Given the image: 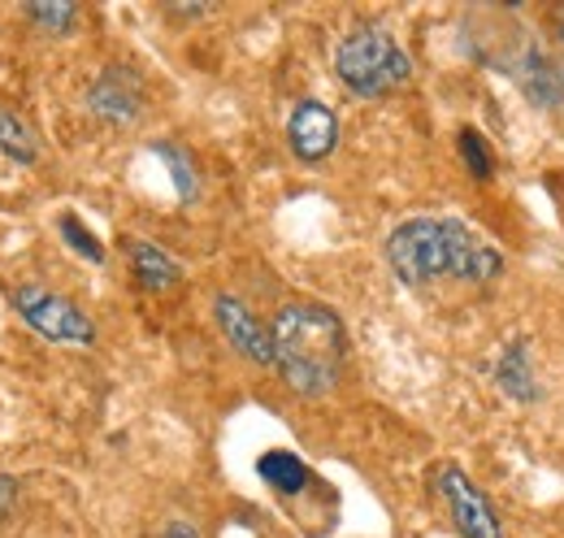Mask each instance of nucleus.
<instances>
[{
    "instance_id": "6",
    "label": "nucleus",
    "mask_w": 564,
    "mask_h": 538,
    "mask_svg": "<svg viewBox=\"0 0 564 538\" xmlns=\"http://www.w3.org/2000/svg\"><path fill=\"white\" fill-rule=\"evenodd\" d=\"M213 322L239 356H248L252 365H274V335H270V326L257 322V313L243 300L217 295L213 300Z\"/></svg>"
},
{
    "instance_id": "9",
    "label": "nucleus",
    "mask_w": 564,
    "mask_h": 538,
    "mask_svg": "<svg viewBox=\"0 0 564 538\" xmlns=\"http://www.w3.org/2000/svg\"><path fill=\"white\" fill-rule=\"evenodd\" d=\"M127 252H131V269H135L143 291H165V287L178 282V266H174L156 244H148V239H127Z\"/></svg>"
},
{
    "instance_id": "12",
    "label": "nucleus",
    "mask_w": 564,
    "mask_h": 538,
    "mask_svg": "<svg viewBox=\"0 0 564 538\" xmlns=\"http://www.w3.org/2000/svg\"><path fill=\"white\" fill-rule=\"evenodd\" d=\"M0 152H4V157H13L18 165H31V161L40 157L35 131H31L13 109H4V105H0Z\"/></svg>"
},
{
    "instance_id": "2",
    "label": "nucleus",
    "mask_w": 564,
    "mask_h": 538,
    "mask_svg": "<svg viewBox=\"0 0 564 538\" xmlns=\"http://www.w3.org/2000/svg\"><path fill=\"white\" fill-rule=\"evenodd\" d=\"M274 369L295 396H326L344 369V326L326 304H282L274 326Z\"/></svg>"
},
{
    "instance_id": "14",
    "label": "nucleus",
    "mask_w": 564,
    "mask_h": 538,
    "mask_svg": "<svg viewBox=\"0 0 564 538\" xmlns=\"http://www.w3.org/2000/svg\"><path fill=\"white\" fill-rule=\"evenodd\" d=\"M26 18L35 26H44L48 35H70L74 22H78V9H74L70 0H31L26 4Z\"/></svg>"
},
{
    "instance_id": "13",
    "label": "nucleus",
    "mask_w": 564,
    "mask_h": 538,
    "mask_svg": "<svg viewBox=\"0 0 564 538\" xmlns=\"http://www.w3.org/2000/svg\"><path fill=\"white\" fill-rule=\"evenodd\" d=\"M561 83H564L561 69L552 66L547 57H539V53L530 57V69L521 74V87H525L539 105H556V100H561Z\"/></svg>"
},
{
    "instance_id": "7",
    "label": "nucleus",
    "mask_w": 564,
    "mask_h": 538,
    "mask_svg": "<svg viewBox=\"0 0 564 538\" xmlns=\"http://www.w3.org/2000/svg\"><path fill=\"white\" fill-rule=\"evenodd\" d=\"M286 143L308 165L313 161H326L335 152V143H339V118H335V109L322 105V100H300L291 109V118H286Z\"/></svg>"
},
{
    "instance_id": "17",
    "label": "nucleus",
    "mask_w": 564,
    "mask_h": 538,
    "mask_svg": "<svg viewBox=\"0 0 564 538\" xmlns=\"http://www.w3.org/2000/svg\"><path fill=\"white\" fill-rule=\"evenodd\" d=\"M62 235L70 239V248L78 252V257H87V261H96V266L105 261V248L96 244V235H91V230H87V226H83L78 217H70V213L62 217Z\"/></svg>"
},
{
    "instance_id": "16",
    "label": "nucleus",
    "mask_w": 564,
    "mask_h": 538,
    "mask_svg": "<svg viewBox=\"0 0 564 538\" xmlns=\"http://www.w3.org/2000/svg\"><path fill=\"white\" fill-rule=\"evenodd\" d=\"M156 157L174 170V187H178V196L192 201V196H196V165H192V157H187L178 143H156Z\"/></svg>"
},
{
    "instance_id": "1",
    "label": "nucleus",
    "mask_w": 564,
    "mask_h": 538,
    "mask_svg": "<svg viewBox=\"0 0 564 538\" xmlns=\"http://www.w3.org/2000/svg\"><path fill=\"white\" fill-rule=\"evenodd\" d=\"M387 261L400 282L425 287L443 273H456L465 282H491L503 269V257L491 244L469 230L456 217H409L387 239Z\"/></svg>"
},
{
    "instance_id": "3",
    "label": "nucleus",
    "mask_w": 564,
    "mask_h": 538,
    "mask_svg": "<svg viewBox=\"0 0 564 538\" xmlns=\"http://www.w3.org/2000/svg\"><path fill=\"white\" fill-rule=\"evenodd\" d=\"M335 74L352 96L373 100V96L404 87L413 74V62L387 31H352L335 49Z\"/></svg>"
},
{
    "instance_id": "10",
    "label": "nucleus",
    "mask_w": 564,
    "mask_h": 538,
    "mask_svg": "<svg viewBox=\"0 0 564 538\" xmlns=\"http://www.w3.org/2000/svg\"><path fill=\"white\" fill-rule=\"evenodd\" d=\"M499 387L521 404L539 400L534 369H530V347H525V343H512V347L503 352V361H499Z\"/></svg>"
},
{
    "instance_id": "11",
    "label": "nucleus",
    "mask_w": 564,
    "mask_h": 538,
    "mask_svg": "<svg viewBox=\"0 0 564 538\" xmlns=\"http://www.w3.org/2000/svg\"><path fill=\"white\" fill-rule=\"evenodd\" d=\"M257 473H261L279 495H295V491H304V482H308L304 461L291 456V452H265V456L257 461Z\"/></svg>"
},
{
    "instance_id": "5",
    "label": "nucleus",
    "mask_w": 564,
    "mask_h": 538,
    "mask_svg": "<svg viewBox=\"0 0 564 538\" xmlns=\"http://www.w3.org/2000/svg\"><path fill=\"white\" fill-rule=\"evenodd\" d=\"M438 491H443V499L452 508V521H456L460 538H499V521H495L491 499L456 465H443L438 470Z\"/></svg>"
},
{
    "instance_id": "18",
    "label": "nucleus",
    "mask_w": 564,
    "mask_h": 538,
    "mask_svg": "<svg viewBox=\"0 0 564 538\" xmlns=\"http://www.w3.org/2000/svg\"><path fill=\"white\" fill-rule=\"evenodd\" d=\"M13 499H18V477H9V473H0V517H9V508H13Z\"/></svg>"
},
{
    "instance_id": "4",
    "label": "nucleus",
    "mask_w": 564,
    "mask_h": 538,
    "mask_svg": "<svg viewBox=\"0 0 564 538\" xmlns=\"http://www.w3.org/2000/svg\"><path fill=\"white\" fill-rule=\"evenodd\" d=\"M13 309L22 313V322H26L31 331H40V335L53 338V343H83V347L96 343L91 318H87L74 300L48 291V287H35V282L18 287V291H13Z\"/></svg>"
},
{
    "instance_id": "8",
    "label": "nucleus",
    "mask_w": 564,
    "mask_h": 538,
    "mask_svg": "<svg viewBox=\"0 0 564 538\" xmlns=\"http://www.w3.org/2000/svg\"><path fill=\"white\" fill-rule=\"evenodd\" d=\"M87 105L96 118H105L109 127H131L143 109V87L140 78L127 66H109L87 92Z\"/></svg>"
},
{
    "instance_id": "19",
    "label": "nucleus",
    "mask_w": 564,
    "mask_h": 538,
    "mask_svg": "<svg viewBox=\"0 0 564 538\" xmlns=\"http://www.w3.org/2000/svg\"><path fill=\"white\" fill-rule=\"evenodd\" d=\"M161 538H200V535H196V526H192V521H170V526L161 530Z\"/></svg>"
},
{
    "instance_id": "15",
    "label": "nucleus",
    "mask_w": 564,
    "mask_h": 538,
    "mask_svg": "<svg viewBox=\"0 0 564 538\" xmlns=\"http://www.w3.org/2000/svg\"><path fill=\"white\" fill-rule=\"evenodd\" d=\"M456 148H460V161H465V170L474 174V179H491L495 174V157H491V148H487V139L474 131V127H465L460 131V139H456Z\"/></svg>"
}]
</instances>
